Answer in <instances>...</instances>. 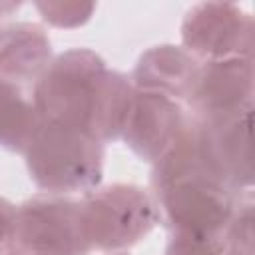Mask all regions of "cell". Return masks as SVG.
I'll use <instances>...</instances> for the list:
<instances>
[{
  "label": "cell",
  "instance_id": "9",
  "mask_svg": "<svg viewBox=\"0 0 255 255\" xmlns=\"http://www.w3.org/2000/svg\"><path fill=\"white\" fill-rule=\"evenodd\" d=\"M253 58L201 62L187 104L193 118H211L253 106Z\"/></svg>",
  "mask_w": 255,
  "mask_h": 255
},
{
  "label": "cell",
  "instance_id": "18",
  "mask_svg": "<svg viewBox=\"0 0 255 255\" xmlns=\"http://www.w3.org/2000/svg\"><path fill=\"white\" fill-rule=\"evenodd\" d=\"M4 255H20V253H16V251H10V253H4Z\"/></svg>",
  "mask_w": 255,
  "mask_h": 255
},
{
  "label": "cell",
  "instance_id": "11",
  "mask_svg": "<svg viewBox=\"0 0 255 255\" xmlns=\"http://www.w3.org/2000/svg\"><path fill=\"white\" fill-rule=\"evenodd\" d=\"M52 44L40 24L16 22L0 34V78L16 86L34 84L52 62Z\"/></svg>",
  "mask_w": 255,
  "mask_h": 255
},
{
  "label": "cell",
  "instance_id": "13",
  "mask_svg": "<svg viewBox=\"0 0 255 255\" xmlns=\"http://www.w3.org/2000/svg\"><path fill=\"white\" fill-rule=\"evenodd\" d=\"M253 201L251 195L239 201L227 229H225V245L233 255H255V229H253Z\"/></svg>",
  "mask_w": 255,
  "mask_h": 255
},
{
  "label": "cell",
  "instance_id": "4",
  "mask_svg": "<svg viewBox=\"0 0 255 255\" xmlns=\"http://www.w3.org/2000/svg\"><path fill=\"white\" fill-rule=\"evenodd\" d=\"M80 203L92 249L120 251L131 247L159 223L153 197L139 185L114 183L92 189Z\"/></svg>",
  "mask_w": 255,
  "mask_h": 255
},
{
  "label": "cell",
  "instance_id": "17",
  "mask_svg": "<svg viewBox=\"0 0 255 255\" xmlns=\"http://www.w3.org/2000/svg\"><path fill=\"white\" fill-rule=\"evenodd\" d=\"M18 8H20V2H0V20L8 18ZM0 34H2V28H0Z\"/></svg>",
  "mask_w": 255,
  "mask_h": 255
},
{
  "label": "cell",
  "instance_id": "5",
  "mask_svg": "<svg viewBox=\"0 0 255 255\" xmlns=\"http://www.w3.org/2000/svg\"><path fill=\"white\" fill-rule=\"evenodd\" d=\"M20 255H88L82 203L64 195H36L16 211L14 247Z\"/></svg>",
  "mask_w": 255,
  "mask_h": 255
},
{
  "label": "cell",
  "instance_id": "12",
  "mask_svg": "<svg viewBox=\"0 0 255 255\" xmlns=\"http://www.w3.org/2000/svg\"><path fill=\"white\" fill-rule=\"evenodd\" d=\"M40 122L32 98L14 82L0 78V147L24 153Z\"/></svg>",
  "mask_w": 255,
  "mask_h": 255
},
{
  "label": "cell",
  "instance_id": "6",
  "mask_svg": "<svg viewBox=\"0 0 255 255\" xmlns=\"http://www.w3.org/2000/svg\"><path fill=\"white\" fill-rule=\"evenodd\" d=\"M183 48L199 62L253 58L255 22L249 12L231 2H201L181 24Z\"/></svg>",
  "mask_w": 255,
  "mask_h": 255
},
{
  "label": "cell",
  "instance_id": "7",
  "mask_svg": "<svg viewBox=\"0 0 255 255\" xmlns=\"http://www.w3.org/2000/svg\"><path fill=\"white\" fill-rule=\"evenodd\" d=\"M197 147L207 169L233 191H251V126L253 106L239 112L193 118Z\"/></svg>",
  "mask_w": 255,
  "mask_h": 255
},
{
  "label": "cell",
  "instance_id": "16",
  "mask_svg": "<svg viewBox=\"0 0 255 255\" xmlns=\"http://www.w3.org/2000/svg\"><path fill=\"white\" fill-rule=\"evenodd\" d=\"M16 211L18 207L0 197V255L10 253L14 247V229H16Z\"/></svg>",
  "mask_w": 255,
  "mask_h": 255
},
{
  "label": "cell",
  "instance_id": "10",
  "mask_svg": "<svg viewBox=\"0 0 255 255\" xmlns=\"http://www.w3.org/2000/svg\"><path fill=\"white\" fill-rule=\"evenodd\" d=\"M201 62L183 46L161 44L143 52L131 72L135 90L167 96L175 102L187 100Z\"/></svg>",
  "mask_w": 255,
  "mask_h": 255
},
{
  "label": "cell",
  "instance_id": "19",
  "mask_svg": "<svg viewBox=\"0 0 255 255\" xmlns=\"http://www.w3.org/2000/svg\"><path fill=\"white\" fill-rule=\"evenodd\" d=\"M114 255H128V253H114Z\"/></svg>",
  "mask_w": 255,
  "mask_h": 255
},
{
  "label": "cell",
  "instance_id": "2",
  "mask_svg": "<svg viewBox=\"0 0 255 255\" xmlns=\"http://www.w3.org/2000/svg\"><path fill=\"white\" fill-rule=\"evenodd\" d=\"M151 197L169 233L225 235L241 197L203 163L191 116L175 143L153 163Z\"/></svg>",
  "mask_w": 255,
  "mask_h": 255
},
{
  "label": "cell",
  "instance_id": "15",
  "mask_svg": "<svg viewBox=\"0 0 255 255\" xmlns=\"http://www.w3.org/2000/svg\"><path fill=\"white\" fill-rule=\"evenodd\" d=\"M42 18L58 28H76L90 20L96 10V4L82 2H36Z\"/></svg>",
  "mask_w": 255,
  "mask_h": 255
},
{
  "label": "cell",
  "instance_id": "14",
  "mask_svg": "<svg viewBox=\"0 0 255 255\" xmlns=\"http://www.w3.org/2000/svg\"><path fill=\"white\" fill-rule=\"evenodd\" d=\"M225 235L169 233L165 255H225Z\"/></svg>",
  "mask_w": 255,
  "mask_h": 255
},
{
  "label": "cell",
  "instance_id": "8",
  "mask_svg": "<svg viewBox=\"0 0 255 255\" xmlns=\"http://www.w3.org/2000/svg\"><path fill=\"white\" fill-rule=\"evenodd\" d=\"M189 116L167 96L135 90L122 129L126 145L143 161L155 163L179 137Z\"/></svg>",
  "mask_w": 255,
  "mask_h": 255
},
{
  "label": "cell",
  "instance_id": "3",
  "mask_svg": "<svg viewBox=\"0 0 255 255\" xmlns=\"http://www.w3.org/2000/svg\"><path fill=\"white\" fill-rule=\"evenodd\" d=\"M24 155L30 179L52 195L88 193L104 175V143L66 124L42 120Z\"/></svg>",
  "mask_w": 255,
  "mask_h": 255
},
{
  "label": "cell",
  "instance_id": "1",
  "mask_svg": "<svg viewBox=\"0 0 255 255\" xmlns=\"http://www.w3.org/2000/svg\"><path fill=\"white\" fill-rule=\"evenodd\" d=\"M135 88L131 80L110 70L100 54L74 48L56 56L32 88L40 120L88 131L98 141L122 135Z\"/></svg>",
  "mask_w": 255,
  "mask_h": 255
}]
</instances>
